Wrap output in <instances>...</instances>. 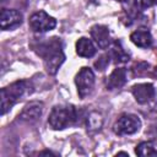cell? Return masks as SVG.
I'll return each mask as SVG.
<instances>
[{
	"label": "cell",
	"instance_id": "obj_1",
	"mask_svg": "<svg viewBox=\"0 0 157 157\" xmlns=\"http://www.w3.org/2000/svg\"><path fill=\"white\" fill-rule=\"evenodd\" d=\"M33 48L34 52L43 59L47 71L52 75H54L58 71V69L65 60L63 43L60 38H47L45 40H40L37 44H34Z\"/></svg>",
	"mask_w": 157,
	"mask_h": 157
},
{
	"label": "cell",
	"instance_id": "obj_2",
	"mask_svg": "<svg viewBox=\"0 0 157 157\" xmlns=\"http://www.w3.org/2000/svg\"><path fill=\"white\" fill-rule=\"evenodd\" d=\"M78 115L74 105H55L48 118V123L54 130H63L77 123Z\"/></svg>",
	"mask_w": 157,
	"mask_h": 157
},
{
	"label": "cell",
	"instance_id": "obj_3",
	"mask_svg": "<svg viewBox=\"0 0 157 157\" xmlns=\"http://www.w3.org/2000/svg\"><path fill=\"white\" fill-rule=\"evenodd\" d=\"M27 88L26 81H16L4 88H1V114L4 115L7 110L12 108L13 104L23 96Z\"/></svg>",
	"mask_w": 157,
	"mask_h": 157
},
{
	"label": "cell",
	"instance_id": "obj_4",
	"mask_svg": "<svg viewBox=\"0 0 157 157\" xmlns=\"http://www.w3.org/2000/svg\"><path fill=\"white\" fill-rule=\"evenodd\" d=\"M141 128V120L135 114H123L114 124V132L118 135H131L139 131Z\"/></svg>",
	"mask_w": 157,
	"mask_h": 157
},
{
	"label": "cell",
	"instance_id": "obj_5",
	"mask_svg": "<svg viewBox=\"0 0 157 157\" xmlns=\"http://www.w3.org/2000/svg\"><path fill=\"white\" fill-rule=\"evenodd\" d=\"M75 83L77 87V93L81 98H86L90 96L93 91L94 87V74L90 67H82L76 77H75Z\"/></svg>",
	"mask_w": 157,
	"mask_h": 157
},
{
	"label": "cell",
	"instance_id": "obj_6",
	"mask_svg": "<svg viewBox=\"0 0 157 157\" xmlns=\"http://www.w3.org/2000/svg\"><path fill=\"white\" fill-rule=\"evenodd\" d=\"M29 26L32 31L37 33H44L53 29L56 26V21L54 17L49 16L44 11H37L29 17Z\"/></svg>",
	"mask_w": 157,
	"mask_h": 157
},
{
	"label": "cell",
	"instance_id": "obj_7",
	"mask_svg": "<svg viewBox=\"0 0 157 157\" xmlns=\"http://www.w3.org/2000/svg\"><path fill=\"white\" fill-rule=\"evenodd\" d=\"M132 96L140 104L150 103L156 97V90L152 83H137L131 88Z\"/></svg>",
	"mask_w": 157,
	"mask_h": 157
},
{
	"label": "cell",
	"instance_id": "obj_8",
	"mask_svg": "<svg viewBox=\"0 0 157 157\" xmlns=\"http://www.w3.org/2000/svg\"><path fill=\"white\" fill-rule=\"evenodd\" d=\"M22 23V13L13 9H2L0 16V25L4 31L13 29Z\"/></svg>",
	"mask_w": 157,
	"mask_h": 157
},
{
	"label": "cell",
	"instance_id": "obj_9",
	"mask_svg": "<svg viewBox=\"0 0 157 157\" xmlns=\"http://www.w3.org/2000/svg\"><path fill=\"white\" fill-rule=\"evenodd\" d=\"M91 36L101 49H107L112 44V37L109 33V28L107 26L94 25L91 28Z\"/></svg>",
	"mask_w": 157,
	"mask_h": 157
},
{
	"label": "cell",
	"instance_id": "obj_10",
	"mask_svg": "<svg viewBox=\"0 0 157 157\" xmlns=\"http://www.w3.org/2000/svg\"><path fill=\"white\" fill-rule=\"evenodd\" d=\"M42 113H43V103L38 101H32L23 107L18 118L21 120L31 123V121H36L42 115Z\"/></svg>",
	"mask_w": 157,
	"mask_h": 157
},
{
	"label": "cell",
	"instance_id": "obj_11",
	"mask_svg": "<svg viewBox=\"0 0 157 157\" xmlns=\"http://www.w3.org/2000/svg\"><path fill=\"white\" fill-rule=\"evenodd\" d=\"M126 70L124 67H118L114 69V71L108 76L105 86L108 90H118L126 83Z\"/></svg>",
	"mask_w": 157,
	"mask_h": 157
},
{
	"label": "cell",
	"instance_id": "obj_12",
	"mask_svg": "<svg viewBox=\"0 0 157 157\" xmlns=\"http://www.w3.org/2000/svg\"><path fill=\"white\" fill-rule=\"evenodd\" d=\"M131 42L140 48H148L152 45V36L147 29H137L130 34Z\"/></svg>",
	"mask_w": 157,
	"mask_h": 157
},
{
	"label": "cell",
	"instance_id": "obj_13",
	"mask_svg": "<svg viewBox=\"0 0 157 157\" xmlns=\"http://www.w3.org/2000/svg\"><path fill=\"white\" fill-rule=\"evenodd\" d=\"M96 50L93 42L86 37H81L76 42V53L82 58H92L96 54Z\"/></svg>",
	"mask_w": 157,
	"mask_h": 157
},
{
	"label": "cell",
	"instance_id": "obj_14",
	"mask_svg": "<svg viewBox=\"0 0 157 157\" xmlns=\"http://www.w3.org/2000/svg\"><path fill=\"white\" fill-rule=\"evenodd\" d=\"M109 55H110V58H113L115 60V63H125V61L129 60V54L121 47V43L119 40L113 43L112 50H110Z\"/></svg>",
	"mask_w": 157,
	"mask_h": 157
},
{
	"label": "cell",
	"instance_id": "obj_15",
	"mask_svg": "<svg viewBox=\"0 0 157 157\" xmlns=\"http://www.w3.org/2000/svg\"><path fill=\"white\" fill-rule=\"evenodd\" d=\"M135 153L137 156L150 157V156H157V150L151 142H140L135 148Z\"/></svg>",
	"mask_w": 157,
	"mask_h": 157
},
{
	"label": "cell",
	"instance_id": "obj_16",
	"mask_svg": "<svg viewBox=\"0 0 157 157\" xmlns=\"http://www.w3.org/2000/svg\"><path fill=\"white\" fill-rule=\"evenodd\" d=\"M155 5H157V0H129V7L135 10V12L142 11Z\"/></svg>",
	"mask_w": 157,
	"mask_h": 157
},
{
	"label": "cell",
	"instance_id": "obj_17",
	"mask_svg": "<svg viewBox=\"0 0 157 157\" xmlns=\"http://www.w3.org/2000/svg\"><path fill=\"white\" fill-rule=\"evenodd\" d=\"M102 123H103V119H102V115L99 113H91L88 119H87V126L90 130H97L102 126Z\"/></svg>",
	"mask_w": 157,
	"mask_h": 157
},
{
	"label": "cell",
	"instance_id": "obj_18",
	"mask_svg": "<svg viewBox=\"0 0 157 157\" xmlns=\"http://www.w3.org/2000/svg\"><path fill=\"white\" fill-rule=\"evenodd\" d=\"M109 58H110V55H109V54L103 55V56H101V58H99V60H98V61H96V63H94V65H96L99 70H103V69L109 64Z\"/></svg>",
	"mask_w": 157,
	"mask_h": 157
}]
</instances>
